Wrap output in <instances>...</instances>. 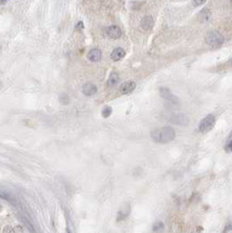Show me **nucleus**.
I'll use <instances>...</instances> for the list:
<instances>
[{"instance_id": "obj_10", "label": "nucleus", "mask_w": 232, "mask_h": 233, "mask_svg": "<svg viewBox=\"0 0 232 233\" xmlns=\"http://www.w3.org/2000/svg\"><path fill=\"white\" fill-rule=\"evenodd\" d=\"M154 26V20L152 16H144L141 20V27L144 30H150Z\"/></svg>"}, {"instance_id": "obj_5", "label": "nucleus", "mask_w": 232, "mask_h": 233, "mask_svg": "<svg viewBox=\"0 0 232 233\" xmlns=\"http://www.w3.org/2000/svg\"><path fill=\"white\" fill-rule=\"evenodd\" d=\"M106 34L111 39H118L122 37V29L116 25H112L106 28Z\"/></svg>"}, {"instance_id": "obj_24", "label": "nucleus", "mask_w": 232, "mask_h": 233, "mask_svg": "<svg viewBox=\"0 0 232 233\" xmlns=\"http://www.w3.org/2000/svg\"><path fill=\"white\" fill-rule=\"evenodd\" d=\"M231 65H232V60H231Z\"/></svg>"}, {"instance_id": "obj_11", "label": "nucleus", "mask_w": 232, "mask_h": 233, "mask_svg": "<svg viewBox=\"0 0 232 233\" xmlns=\"http://www.w3.org/2000/svg\"><path fill=\"white\" fill-rule=\"evenodd\" d=\"M124 56H125V51H124V48H122V47L115 48V50L112 52V54H111V58H112V60H114V61H118V60L122 59Z\"/></svg>"}, {"instance_id": "obj_7", "label": "nucleus", "mask_w": 232, "mask_h": 233, "mask_svg": "<svg viewBox=\"0 0 232 233\" xmlns=\"http://www.w3.org/2000/svg\"><path fill=\"white\" fill-rule=\"evenodd\" d=\"M134 88H136V83L133 82V81H127V82H125V83H123L122 85H120V93H131L132 90H134Z\"/></svg>"}, {"instance_id": "obj_20", "label": "nucleus", "mask_w": 232, "mask_h": 233, "mask_svg": "<svg viewBox=\"0 0 232 233\" xmlns=\"http://www.w3.org/2000/svg\"><path fill=\"white\" fill-rule=\"evenodd\" d=\"M83 27V25H82V22H80V24L77 25V28H82Z\"/></svg>"}, {"instance_id": "obj_17", "label": "nucleus", "mask_w": 232, "mask_h": 233, "mask_svg": "<svg viewBox=\"0 0 232 233\" xmlns=\"http://www.w3.org/2000/svg\"><path fill=\"white\" fill-rule=\"evenodd\" d=\"M224 233H232V222H229L224 229Z\"/></svg>"}, {"instance_id": "obj_14", "label": "nucleus", "mask_w": 232, "mask_h": 233, "mask_svg": "<svg viewBox=\"0 0 232 233\" xmlns=\"http://www.w3.org/2000/svg\"><path fill=\"white\" fill-rule=\"evenodd\" d=\"M118 81H120V76H118V74L117 73H112L110 75L109 80H108V85L110 87L112 86H115L116 84L118 83Z\"/></svg>"}, {"instance_id": "obj_1", "label": "nucleus", "mask_w": 232, "mask_h": 233, "mask_svg": "<svg viewBox=\"0 0 232 233\" xmlns=\"http://www.w3.org/2000/svg\"><path fill=\"white\" fill-rule=\"evenodd\" d=\"M150 137H152L153 141L156 142V143H169V142L174 140V138H175V130L170 126L158 128V129L153 130L152 133H150Z\"/></svg>"}, {"instance_id": "obj_18", "label": "nucleus", "mask_w": 232, "mask_h": 233, "mask_svg": "<svg viewBox=\"0 0 232 233\" xmlns=\"http://www.w3.org/2000/svg\"><path fill=\"white\" fill-rule=\"evenodd\" d=\"M4 233H15V231H14V229L12 227L7 226L4 228Z\"/></svg>"}, {"instance_id": "obj_8", "label": "nucleus", "mask_w": 232, "mask_h": 233, "mask_svg": "<svg viewBox=\"0 0 232 233\" xmlns=\"http://www.w3.org/2000/svg\"><path fill=\"white\" fill-rule=\"evenodd\" d=\"M101 57H102V53H101V51L98 50V48H94L89 52V53L87 54V58L90 60V61H93V62H97V61H99L101 59Z\"/></svg>"}, {"instance_id": "obj_9", "label": "nucleus", "mask_w": 232, "mask_h": 233, "mask_svg": "<svg viewBox=\"0 0 232 233\" xmlns=\"http://www.w3.org/2000/svg\"><path fill=\"white\" fill-rule=\"evenodd\" d=\"M97 86L93 83H86L83 86V93L85 96H94L97 93Z\"/></svg>"}, {"instance_id": "obj_6", "label": "nucleus", "mask_w": 232, "mask_h": 233, "mask_svg": "<svg viewBox=\"0 0 232 233\" xmlns=\"http://www.w3.org/2000/svg\"><path fill=\"white\" fill-rule=\"evenodd\" d=\"M172 118H171V121L173 124H177V125H182V126H186L188 125V118L184 115V114H174L172 115Z\"/></svg>"}, {"instance_id": "obj_3", "label": "nucleus", "mask_w": 232, "mask_h": 233, "mask_svg": "<svg viewBox=\"0 0 232 233\" xmlns=\"http://www.w3.org/2000/svg\"><path fill=\"white\" fill-rule=\"evenodd\" d=\"M215 116L212 115V114H210L207 116H205L203 118L199 124V131L202 133H205V132H209L210 130L212 129L214 125H215Z\"/></svg>"}, {"instance_id": "obj_4", "label": "nucleus", "mask_w": 232, "mask_h": 233, "mask_svg": "<svg viewBox=\"0 0 232 233\" xmlns=\"http://www.w3.org/2000/svg\"><path fill=\"white\" fill-rule=\"evenodd\" d=\"M159 93H160V96L162 97L165 100H168L170 102H172V103H179V98L176 96H174L172 93H171V90L169 88H167V87H161L159 89Z\"/></svg>"}, {"instance_id": "obj_23", "label": "nucleus", "mask_w": 232, "mask_h": 233, "mask_svg": "<svg viewBox=\"0 0 232 233\" xmlns=\"http://www.w3.org/2000/svg\"><path fill=\"white\" fill-rule=\"evenodd\" d=\"M2 210V206H1V204H0V211Z\"/></svg>"}, {"instance_id": "obj_16", "label": "nucleus", "mask_w": 232, "mask_h": 233, "mask_svg": "<svg viewBox=\"0 0 232 233\" xmlns=\"http://www.w3.org/2000/svg\"><path fill=\"white\" fill-rule=\"evenodd\" d=\"M162 228H163V223L161 222V221H158V222H156L154 225L153 230H154V231H159V230H161Z\"/></svg>"}, {"instance_id": "obj_21", "label": "nucleus", "mask_w": 232, "mask_h": 233, "mask_svg": "<svg viewBox=\"0 0 232 233\" xmlns=\"http://www.w3.org/2000/svg\"><path fill=\"white\" fill-rule=\"evenodd\" d=\"M229 148H230V150L232 152V142L230 144H229Z\"/></svg>"}, {"instance_id": "obj_15", "label": "nucleus", "mask_w": 232, "mask_h": 233, "mask_svg": "<svg viewBox=\"0 0 232 233\" xmlns=\"http://www.w3.org/2000/svg\"><path fill=\"white\" fill-rule=\"evenodd\" d=\"M112 114V109L110 107H103V110H102V116L104 117V118H108V117L110 116Z\"/></svg>"}, {"instance_id": "obj_19", "label": "nucleus", "mask_w": 232, "mask_h": 233, "mask_svg": "<svg viewBox=\"0 0 232 233\" xmlns=\"http://www.w3.org/2000/svg\"><path fill=\"white\" fill-rule=\"evenodd\" d=\"M205 1L204 0H200V1H193V4H204Z\"/></svg>"}, {"instance_id": "obj_2", "label": "nucleus", "mask_w": 232, "mask_h": 233, "mask_svg": "<svg viewBox=\"0 0 232 233\" xmlns=\"http://www.w3.org/2000/svg\"><path fill=\"white\" fill-rule=\"evenodd\" d=\"M205 41L211 46H219L224 43L225 38L222 37V34L218 31H210L205 36Z\"/></svg>"}, {"instance_id": "obj_12", "label": "nucleus", "mask_w": 232, "mask_h": 233, "mask_svg": "<svg viewBox=\"0 0 232 233\" xmlns=\"http://www.w3.org/2000/svg\"><path fill=\"white\" fill-rule=\"evenodd\" d=\"M130 213V206L129 205H125V206H123V208L118 212V216H117V220L118 221H120V220H124L125 218H126L128 215H129Z\"/></svg>"}, {"instance_id": "obj_13", "label": "nucleus", "mask_w": 232, "mask_h": 233, "mask_svg": "<svg viewBox=\"0 0 232 233\" xmlns=\"http://www.w3.org/2000/svg\"><path fill=\"white\" fill-rule=\"evenodd\" d=\"M210 17H211V11L209 9H204L200 12L199 14V20L202 22V23H205L207 20H210Z\"/></svg>"}, {"instance_id": "obj_22", "label": "nucleus", "mask_w": 232, "mask_h": 233, "mask_svg": "<svg viewBox=\"0 0 232 233\" xmlns=\"http://www.w3.org/2000/svg\"><path fill=\"white\" fill-rule=\"evenodd\" d=\"M0 4H6V1H0Z\"/></svg>"}]
</instances>
